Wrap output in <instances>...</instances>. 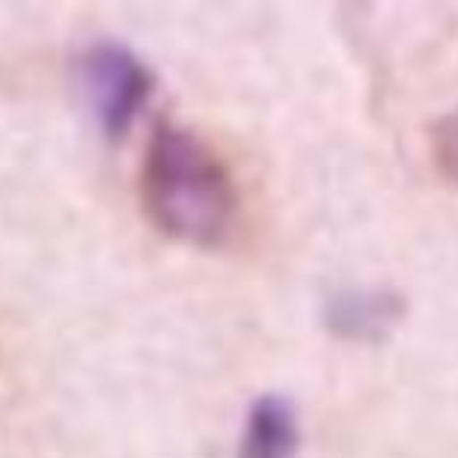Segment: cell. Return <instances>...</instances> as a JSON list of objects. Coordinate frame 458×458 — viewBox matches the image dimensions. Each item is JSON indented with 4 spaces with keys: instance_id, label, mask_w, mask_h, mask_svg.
Wrapping results in <instances>:
<instances>
[{
    "instance_id": "6da1fadb",
    "label": "cell",
    "mask_w": 458,
    "mask_h": 458,
    "mask_svg": "<svg viewBox=\"0 0 458 458\" xmlns=\"http://www.w3.org/2000/svg\"><path fill=\"white\" fill-rule=\"evenodd\" d=\"M141 204L164 236L198 249L233 239L242 216L239 185L229 164L195 129H154L141 157Z\"/></svg>"
},
{
    "instance_id": "7a4b0ae2",
    "label": "cell",
    "mask_w": 458,
    "mask_h": 458,
    "mask_svg": "<svg viewBox=\"0 0 458 458\" xmlns=\"http://www.w3.org/2000/svg\"><path fill=\"white\" fill-rule=\"evenodd\" d=\"M82 91L91 104L98 126L107 139H120L132 129L154 89L148 64L116 41H98L82 54Z\"/></svg>"
},
{
    "instance_id": "3957f363",
    "label": "cell",
    "mask_w": 458,
    "mask_h": 458,
    "mask_svg": "<svg viewBox=\"0 0 458 458\" xmlns=\"http://www.w3.org/2000/svg\"><path fill=\"white\" fill-rule=\"evenodd\" d=\"M402 299L389 289H345L327 305V324L336 336L370 343L399 324Z\"/></svg>"
},
{
    "instance_id": "277c9868",
    "label": "cell",
    "mask_w": 458,
    "mask_h": 458,
    "mask_svg": "<svg viewBox=\"0 0 458 458\" xmlns=\"http://www.w3.org/2000/svg\"><path fill=\"white\" fill-rule=\"evenodd\" d=\"M299 414L283 395H261L245 414L236 458H295Z\"/></svg>"
},
{
    "instance_id": "5b68a950",
    "label": "cell",
    "mask_w": 458,
    "mask_h": 458,
    "mask_svg": "<svg viewBox=\"0 0 458 458\" xmlns=\"http://www.w3.org/2000/svg\"><path fill=\"white\" fill-rule=\"evenodd\" d=\"M430 151H433V164H437V170L443 173L449 182L458 185V107L437 123Z\"/></svg>"
}]
</instances>
